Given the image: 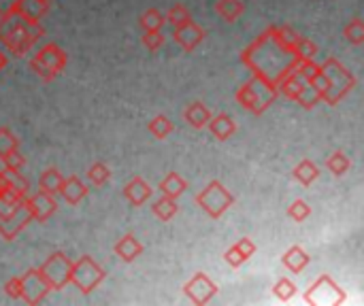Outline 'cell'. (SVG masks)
Here are the masks:
<instances>
[{"instance_id":"7","label":"cell","mask_w":364,"mask_h":306,"mask_svg":"<svg viewBox=\"0 0 364 306\" xmlns=\"http://www.w3.org/2000/svg\"><path fill=\"white\" fill-rule=\"evenodd\" d=\"M196 204L211 217V219H220L232 204H235V196L226 190V185L218 179H213L207 187H203L196 194Z\"/></svg>"},{"instance_id":"12","label":"cell","mask_w":364,"mask_h":306,"mask_svg":"<svg viewBox=\"0 0 364 306\" xmlns=\"http://www.w3.org/2000/svg\"><path fill=\"white\" fill-rule=\"evenodd\" d=\"M215 294H218V285L205 273H196L183 285V296L194 305H207L211 298H215Z\"/></svg>"},{"instance_id":"39","label":"cell","mask_w":364,"mask_h":306,"mask_svg":"<svg viewBox=\"0 0 364 306\" xmlns=\"http://www.w3.org/2000/svg\"><path fill=\"white\" fill-rule=\"evenodd\" d=\"M4 292L13 300H21V277H13L4 283Z\"/></svg>"},{"instance_id":"19","label":"cell","mask_w":364,"mask_h":306,"mask_svg":"<svg viewBox=\"0 0 364 306\" xmlns=\"http://www.w3.org/2000/svg\"><path fill=\"white\" fill-rule=\"evenodd\" d=\"M113 251H115V256H117L119 260H124V262H134V260L143 253V245H141V241H139L134 234H126V236H122V239L115 243Z\"/></svg>"},{"instance_id":"40","label":"cell","mask_w":364,"mask_h":306,"mask_svg":"<svg viewBox=\"0 0 364 306\" xmlns=\"http://www.w3.org/2000/svg\"><path fill=\"white\" fill-rule=\"evenodd\" d=\"M224 260H226V264H228V266H232V268H239V266H243V264H245L243 256L235 249V245L224 253Z\"/></svg>"},{"instance_id":"32","label":"cell","mask_w":364,"mask_h":306,"mask_svg":"<svg viewBox=\"0 0 364 306\" xmlns=\"http://www.w3.org/2000/svg\"><path fill=\"white\" fill-rule=\"evenodd\" d=\"M296 283L294 281H290L288 277H282L275 285H273V296L275 298H279L282 302H290L294 296H296Z\"/></svg>"},{"instance_id":"24","label":"cell","mask_w":364,"mask_h":306,"mask_svg":"<svg viewBox=\"0 0 364 306\" xmlns=\"http://www.w3.org/2000/svg\"><path fill=\"white\" fill-rule=\"evenodd\" d=\"M318 177H320V168L311 160H303L294 166V179L305 187H309L314 181H318Z\"/></svg>"},{"instance_id":"9","label":"cell","mask_w":364,"mask_h":306,"mask_svg":"<svg viewBox=\"0 0 364 306\" xmlns=\"http://www.w3.org/2000/svg\"><path fill=\"white\" fill-rule=\"evenodd\" d=\"M305 305L314 306H337L346 302V294L343 290L328 277V275H322L303 296Z\"/></svg>"},{"instance_id":"33","label":"cell","mask_w":364,"mask_h":306,"mask_svg":"<svg viewBox=\"0 0 364 306\" xmlns=\"http://www.w3.org/2000/svg\"><path fill=\"white\" fill-rule=\"evenodd\" d=\"M294 53L299 58V62H307V60H314L316 53H318V45L305 36H299L296 40V47H294Z\"/></svg>"},{"instance_id":"2","label":"cell","mask_w":364,"mask_h":306,"mask_svg":"<svg viewBox=\"0 0 364 306\" xmlns=\"http://www.w3.org/2000/svg\"><path fill=\"white\" fill-rule=\"evenodd\" d=\"M296 70L301 72L305 83L314 87L320 100H324L331 106L341 102L356 87V77L337 58H328L324 64H316L314 60H307L301 62Z\"/></svg>"},{"instance_id":"23","label":"cell","mask_w":364,"mask_h":306,"mask_svg":"<svg viewBox=\"0 0 364 306\" xmlns=\"http://www.w3.org/2000/svg\"><path fill=\"white\" fill-rule=\"evenodd\" d=\"M215 11L224 21H237L245 13V2L243 0H218Z\"/></svg>"},{"instance_id":"21","label":"cell","mask_w":364,"mask_h":306,"mask_svg":"<svg viewBox=\"0 0 364 306\" xmlns=\"http://www.w3.org/2000/svg\"><path fill=\"white\" fill-rule=\"evenodd\" d=\"M62 183H64V175L60 170H55V168H47L38 177V192L49 194V196H58Z\"/></svg>"},{"instance_id":"25","label":"cell","mask_w":364,"mask_h":306,"mask_svg":"<svg viewBox=\"0 0 364 306\" xmlns=\"http://www.w3.org/2000/svg\"><path fill=\"white\" fill-rule=\"evenodd\" d=\"M177 198H168V196H162L158 198L154 204H151V213L160 219V222H171L175 215H177Z\"/></svg>"},{"instance_id":"37","label":"cell","mask_w":364,"mask_h":306,"mask_svg":"<svg viewBox=\"0 0 364 306\" xmlns=\"http://www.w3.org/2000/svg\"><path fill=\"white\" fill-rule=\"evenodd\" d=\"M0 162L4 164V168H6V170H21V168L26 166V158L21 155V151H19V149H15V151L6 153L4 158H0Z\"/></svg>"},{"instance_id":"22","label":"cell","mask_w":364,"mask_h":306,"mask_svg":"<svg viewBox=\"0 0 364 306\" xmlns=\"http://www.w3.org/2000/svg\"><path fill=\"white\" fill-rule=\"evenodd\" d=\"M186 190H188V181H186L179 173H168V175L160 181V192H162V196L179 198Z\"/></svg>"},{"instance_id":"14","label":"cell","mask_w":364,"mask_h":306,"mask_svg":"<svg viewBox=\"0 0 364 306\" xmlns=\"http://www.w3.org/2000/svg\"><path fill=\"white\" fill-rule=\"evenodd\" d=\"M173 40L183 49V51H194L203 40H205V30L198 26V23H194V21H190V23H186V26H179V28H173Z\"/></svg>"},{"instance_id":"42","label":"cell","mask_w":364,"mask_h":306,"mask_svg":"<svg viewBox=\"0 0 364 306\" xmlns=\"http://www.w3.org/2000/svg\"><path fill=\"white\" fill-rule=\"evenodd\" d=\"M4 64H6V58H4V55H2V53H0V68H2V66H4Z\"/></svg>"},{"instance_id":"31","label":"cell","mask_w":364,"mask_h":306,"mask_svg":"<svg viewBox=\"0 0 364 306\" xmlns=\"http://www.w3.org/2000/svg\"><path fill=\"white\" fill-rule=\"evenodd\" d=\"M326 168H328L335 177H343V175L352 168V162H350V158H348L343 151H335V153L326 160Z\"/></svg>"},{"instance_id":"4","label":"cell","mask_w":364,"mask_h":306,"mask_svg":"<svg viewBox=\"0 0 364 306\" xmlns=\"http://www.w3.org/2000/svg\"><path fill=\"white\" fill-rule=\"evenodd\" d=\"M277 96H279L277 85H273V83H269V81H264V79H260L256 75H254L252 81L241 85L237 89V94H235L237 102L243 109H247L250 113H254V115H262L277 100Z\"/></svg>"},{"instance_id":"35","label":"cell","mask_w":364,"mask_h":306,"mask_svg":"<svg viewBox=\"0 0 364 306\" xmlns=\"http://www.w3.org/2000/svg\"><path fill=\"white\" fill-rule=\"evenodd\" d=\"M15 149H19V138L9 128H0V158H4Z\"/></svg>"},{"instance_id":"6","label":"cell","mask_w":364,"mask_h":306,"mask_svg":"<svg viewBox=\"0 0 364 306\" xmlns=\"http://www.w3.org/2000/svg\"><path fill=\"white\" fill-rule=\"evenodd\" d=\"M105 277L107 273L102 271V266L90 256H81L77 262H70L68 285H75L83 296L92 294L105 281Z\"/></svg>"},{"instance_id":"10","label":"cell","mask_w":364,"mask_h":306,"mask_svg":"<svg viewBox=\"0 0 364 306\" xmlns=\"http://www.w3.org/2000/svg\"><path fill=\"white\" fill-rule=\"evenodd\" d=\"M41 275L47 279L51 292L53 290H64L68 285V273H70V260L66 258L64 251H55L51 253L41 266H38Z\"/></svg>"},{"instance_id":"3","label":"cell","mask_w":364,"mask_h":306,"mask_svg":"<svg viewBox=\"0 0 364 306\" xmlns=\"http://www.w3.org/2000/svg\"><path fill=\"white\" fill-rule=\"evenodd\" d=\"M43 34L45 28L41 26V21L26 19L17 13L9 17H0V43L13 55H26Z\"/></svg>"},{"instance_id":"13","label":"cell","mask_w":364,"mask_h":306,"mask_svg":"<svg viewBox=\"0 0 364 306\" xmlns=\"http://www.w3.org/2000/svg\"><path fill=\"white\" fill-rule=\"evenodd\" d=\"M23 204L30 211L32 222H41V224L47 222L58 211L55 196H49V194H43V192H36L34 196H26L23 198Z\"/></svg>"},{"instance_id":"41","label":"cell","mask_w":364,"mask_h":306,"mask_svg":"<svg viewBox=\"0 0 364 306\" xmlns=\"http://www.w3.org/2000/svg\"><path fill=\"white\" fill-rule=\"evenodd\" d=\"M19 9V0H0V17L15 15Z\"/></svg>"},{"instance_id":"17","label":"cell","mask_w":364,"mask_h":306,"mask_svg":"<svg viewBox=\"0 0 364 306\" xmlns=\"http://www.w3.org/2000/svg\"><path fill=\"white\" fill-rule=\"evenodd\" d=\"M213 117L211 109L203 102H192L183 109V119L188 121V126H192L194 130H203L207 128L209 119Z\"/></svg>"},{"instance_id":"18","label":"cell","mask_w":364,"mask_h":306,"mask_svg":"<svg viewBox=\"0 0 364 306\" xmlns=\"http://www.w3.org/2000/svg\"><path fill=\"white\" fill-rule=\"evenodd\" d=\"M60 196L68 202V204H79L85 196H87V185L79 179V177H64V183L60 187Z\"/></svg>"},{"instance_id":"43","label":"cell","mask_w":364,"mask_h":306,"mask_svg":"<svg viewBox=\"0 0 364 306\" xmlns=\"http://www.w3.org/2000/svg\"><path fill=\"white\" fill-rule=\"evenodd\" d=\"M38 2H43V4H47V6H51V2H53V0H38Z\"/></svg>"},{"instance_id":"20","label":"cell","mask_w":364,"mask_h":306,"mask_svg":"<svg viewBox=\"0 0 364 306\" xmlns=\"http://www.w3.org/2000/svg\"><path fill=\"white\" fill-rule=\"evenodd\" d=\"M309 262H311L309 253H307L303 247H299V245H292V247L284 253V258H282V264H284L290 273H294V275L303 273V271L307 268Z\"/></svg>"},{"instance_id":"30","label":"cell","mask_w":364,"mask_h":306,"mask_svg":"<svg viewBox=\"0 0 364 306\" xmlns=\"http://www.w3.org/2000/svg\"><path fill=\"white\" fill-rule=\"evenodd\" d=\"M139 23L143 30H162L166 19H164V13L160 9H147L141 17H139Z\"/></svg>"},{"instance_id":"15","label":"cell","mask_w":364,"mask_h":306,"mask_svg":"<svg viewBox=\"0 0 364 306\" xmlns=\"http://www.w3.org/2000/svg\"><path fill=\"white\" fill-rule=\"evenodd\" d=\"M151 194H154V190H151V185L143 177H132L126 183V187H124V198L132 207H143L151 198Z\"/></svg>"},{"instance_id":"34","label":"cell","mask_w":364,"mask_h":306,"mask_svg":"<svg viewBox=\"0 0 364 306\" xmlns=\"http://www.w3.org/2000/svg\"><path fill=\"white\" fill-rule=\"evenodd\" d=\"M288 217L296 224H303L311 217V207L305 202V200H294L290 207H288Z\"/></svg>"},{"instance_id":"29","label":"cell","mask_w":364,"mask_h":306,"mask_svg":"<svg viewBox=\"0 0 364 306\" xmlns=\"http://www.w3.org/2000/svg\"><path fill=\"white\" fill-rule=\"evenodd\" d=\"M111 179V168L105 164V162H94L90 168H87V181L96 187H102L107 185Z\"/></svg>"},{"instance_id":"38","label":"cell","mask_w":364,"mask_h":306,"mask_svg":"<svg viewBox=\"0 0 364 306\" xmlns=\"http://www.w3.org/2000/svg\"><path fill=\"white\" fill-rule=\"evenodd\" d=\"M235 249L243 256V260H245V262L256 253V245H254V241H252V239H241V241H237V243H235Z\"/></svg>"},{"instance_id":"36","label":"cell","mask_w":364,"mask_h":306,"mask_svg":"<svg viewBox=\"0 0 364 306\" xmlns=\"http://www.w3.org/2000/svg\"><path fill=\"white\" fill-rule=\"evenodd\" d=\"M141 43L149 49V51H158L164 45V34L162 30H143Z\"/></svg>"},{"instance_id":"11","label":"cell","mask_w":364,"mask_h":306,"mask_svg":"<svg viewBox=\"0 0 364 306\" xmlns=\"http://www.w3.org/2000/svg\"><path fill=\"white\" fill-rule=\"evenodd\" d=\"M51 292L47 279L41 275L38 268H28L21 275V300L26 305H38L47 298V294Z\"/></svg>"},{"instance_id":"26","label":"cell","mask_w":364,"mask_h":306,"mask_svg":"<svg viewBox=\"0 0 364 306\" xmlns=\"http://www.w3.org/2000/svg\"><path fill=\"white\" fill-rule=\"evenodd\" d=\"M164 19H166V23H171L173 28H179V26H186V23L192 21V13H190V9H188L186 4L177 2V4H173V6L164 13Z\"/></svg>"},{"instance_id":"27","label":"cell","mask_w":364,"mask_h":306,"mask_svg":"<svg viewBox=\"0 0 364 306\" xmlns=\"http://www.w3.org/2000/svg\"><path fill=\"white\" fill-rule=\"evenodd\" d=\"M147 130H149V134L154 136V138H158V141H164L168 134H173V121L166 117V115H158V117H154L149 124H147Z\"/></svg>"},{"instance_id":"28","label":"cell","mask_w":364,"mask_h":306,"mask_svg":"<svg viewBox=\"0 0 364 306\" xmlns=\"http://www.w3.org/2000/svg\"><path fill=\"white\" fill-rule=\"evenodd\" d=\"M343 36L348 43H352L354 47L364 45V21L360 17H354L348 21V26L343 28Z\"/></svg>"},{"instance_id":"16","label":"cell","mask_w":364,"mask_h":306,"mask_svg":"<svg viewBox=\"0 0 364 306\" xmlns=\"http://www.w3.org/2000/svg\"><path fill=\"white\" fill-rule=\"evenodd\" d=\"M207 128L215 141H228L237 132V121L228 113H218L209 119Z\"/></svg>"},{"instance_id":"8","label":"cell","mask_w":364,"mask_h":306,"mask_svg":"<svg viewBox=\"0 0 364 306\" xmlns=\"http://www.w3.org/2000/svg\"><path fill=\"white\" fill-rule=\"evenodd\" d=\"M279 94H284L288 100L299 102L303 109H314L320 102V96L314 92V87H309L305 83V79L301 77V72L294 68L292 72H288L279 83H277Z\"/></svg>"},{"instance_id":"5","label":"cell","mask_w":364,"mask_h":306,"mask_svg":"<svg viewBox=\"0 0 364 306\" xmlns=\"http://www.w3.org/2000/svg\"><path fill=\"white\" fill-rule=\"evenodd\" d=\"M66 64H68V55H66V51H64L60 45H55V43L43 45V47L34 53V58L30 60V68L34 70V75H36L38 79L47 81V83L53 81L60 72H64Z\"/></svg>"},{"instance_id":"1","label":"cell","mask_w":364,"mask_h":306,"mask_svg":"<svg viewBox=\"0 0 364 306\" xmlns=\"http://www.w3.org/2000/svg\"><path fill=\"white\" fill-rule=\"evenodd\" d=\"M299 36L290 26H271L243 51L241 60L256 77L277 85L301 64L294 53Z\"/></svg>"}]
</instances>
